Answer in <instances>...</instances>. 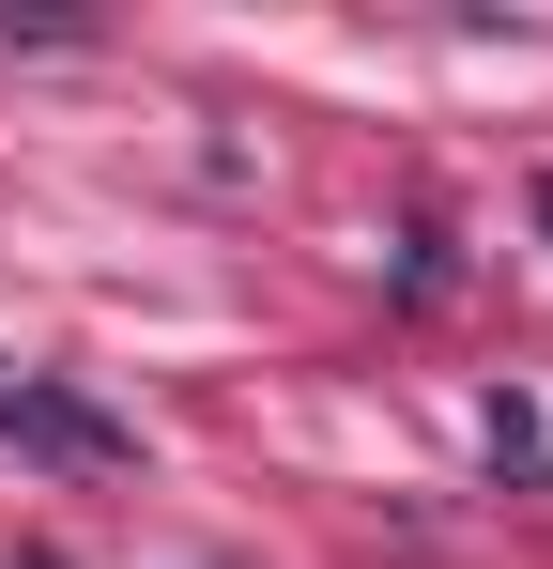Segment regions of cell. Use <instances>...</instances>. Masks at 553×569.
Returning <instances> with one entry per match:
<instances>
[{"mask_svg":"<svg viewBox=\"0 0 553 569\" xmlns=\"http://www.w3.org/2000/svg\"><path fill=\"white\" fill-rule=\"evenodd\" d=\"M16 569H62V555H16Z\"/></svg>","mask_w":553,"mask_h":569,"instance_id":"obj_4","label":"cell"},{"mask_svg":"<svg viewBox=\"0 0 553 569\" xmlns=\"http://www.w3.org/2000/svg\"><path fill=\"white\" fill-rule=\"evenodd\" d=\"M476 447H492L507 477H539V447H553V431H539V400H523V385H492V400H476Z\"/></svg>","mask_w":553,"mask_h":569,"instance_id":"obj_2","label":"cell"},{"mask_svg":"<svg viewBox=\"0 0 553 569\" xmlns=\"http://www.w3.org/2000/svg\"><path fill=\"white\" fill-rule=\"evenodd\" d=\"M0 447H16V462H47V477H123L139 462V431H123V416H108V400H78V385H0Z\"/></svg>","mask_w":553,"mask_h":569,"instance_id":"obj_1","label":"cell"},{"mask_svg":"<svg viewBox=\"0 0 553 569\" xmlns=\"http://www.w3.org/2000/svg\"><path fill=\"white\" fill-rule=\"evenodd\" d=\"M539 247H553V170H539Z\"/></svg>","mask_w":553,"mask_h":569,"instance_id":"obj_3","label":"cell"}]
</instances>
